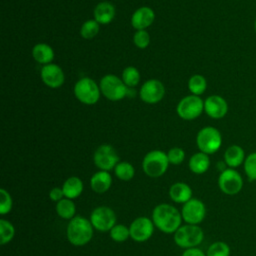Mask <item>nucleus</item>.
Returning <instances> with one entry per match:
<instances>
[{
  "label": "nucleus",
  "mask_w": 256,
  "mask_h": 256,
  "mask_svg": "<svg viewBox=\"0 0 256 256\" xmlns=\"http://www.w3.org/2000/svg\"><path fill=\"white\" fill-rule=\"evenodd\" d=\"M152 221L163 233L174 234L181 226L182 215L174 206L162 203L153 209Z\"/></svg>",
  "instance_id": "f257e3e1"
},
{
  "label": "nucleus",
  "mask_w": 256,
  "mask_h": 256,
  "mask_svg": "<svg viewBox=\"0 0 256 256\" xmlns=\"http://www.w3.org/2000/svg\"><path fill=\"white\" fill-rule=\"evenodd\" d=\"M93 229L90 220L83 216H75L67 225V239L74 246H83L92 239Z\"/></svg>",
  "instance_id": "f03ea898"
},
{
  "label": "nucleus",
  "mask_w": 256,
  "mask_h": 256,
  "mask_svg": "<svg viewBox=\"0 0 256 256\" xmlns=\"http://www.w3.org/2000/svg\"><path fill=\"white\" fill-rule=\"evenodd\" d=\"M169 160L167 153L161 150L149 151L143 158L142 169L144 173L151 178L162 176L168 169Z\"/></svg>",
  "instance_id": "7ed1b4c3"
},
{
  "label": "nucleus",
  "mask_w": 256,
  "mask_h": 256,
  "mask_svg": "<svg viewBox=\"0 0 256 256\" xmlns=\"http://www.w3.org/2000/svg\"><path fill=\"white\" fill-rule=\"evenodd\" d=\"M198 149L208 155L217 152L222 145V135L220 131L213 126H206L200 129L196 136Z\"/></svg>",
  "instance_id": "20e7f679"
},
{
  "label": "nucleus",
  "mask_w": 256,
  "mask_h": 256,
  "mask_svg": "<svg viewBox=\"0 0 256 256\" xmlns=\"http://www.w3.org/2000/svg\"><path fill=\"white\" fill-rule=\"evenodd\" d=\"M204 238L202 228L194 224L181 225L174 233V242L181 248H193L198 246Z\"/></svg>",
  "instance_id": "39448f33"
},
{
  "label": "nucleus",
  "mask_w": 256,
  "mask_h": 256,
  "mask_svg": "<svg viewBox=\"0 0 256 256\" xmlns=\"http://www.w3.org/2000/svg\"><path fill=\"white\" fill-rule=\"evenodd\" d=\"M73 91L77 100L85 105H93L97 103L101 94L99 85L89 77L80 78L75 83Z\"/></svg>",
  "instance_id": "423d86ee"
},
{
  "label": "nucleus",
  "mask_w": 256,
  "mask_h": 256,
  "mask_svg": "<svg viewBox=\"0 0 256 256\" xmlns=\"http://www.w3.org/2000/svg\"><path fill=\"white\" fill-rule=\"evenodd\" d=\"M100 91L110 101L122 100L128 93V87L124 84L122 79L114 74H107L103 76L99 83Z\"/></svg>",
  "instance_id": "0eeeda50"
},
{
  "label": "nucleus",
  "mask_w": 256,
  "mask_h": 256,
  "mask_svg": "<svg viewBox=\"0 0 256 256\" xmlns=\"http://www.w3.org/2000/svg\"><path fill=\"white\" fill-rule=\"evenodd\" d=\"M177 114L184 120H194L198 118L204 111V101L200 96L188 95L183 97L176 108Z\"/></svg>",
  "instance_id": "6e6552de"
},
{
  "label": "nucleus",
  "mask_w": 256,
  "mask_h": 256,
  "mask_svg": "<svg viewBox=\"0 0 256 256\" xmlns=\"http://www.w3.org/2000/svg\"><path fill=\"white\" fill-rule=\"evenodd\" d=\"M243 178L241 174L233 169L226 168L224 171L220 172L218 177V187L226 195H236L243 188Z\"/></svg>",
  "instance_id": "1a4fd4ad"
},
{
  "label": "nucleus",
  "mask_w": 256,
  "mask_h": 256,
  "mask_svg": "<svg viewBox=\"0 0 256 256\" xmlns=\"http://www.w3.org/2000/svg\"><path fill=\"white\" fill-rule=\"evenodd\" d=\"M90 222L94 229L99 232L110 231L116 225V214L108 206L96 207L90 215Z\"/></svg>",
  "instance_id": "9d476101"
},
{
  "label": "nucleus",
  "mask_w": 256,
  "mask_h": 256,
  "mask_svg": "<svg viewBox=\"0 0 256 256\" xmlns=\"http://www.w3.org/2000/svg\"><path fill=\"white\" fill-rule=\"evenodd\" d=\"M93 161L100 170L109 172L119 163V156L113 146L102 144L95 150Z\"/></svg>",
  "instance_id": "9b49d317"
},
{
  "label": "nucleus",
  "mask_w": 256,
  "mask_h": 256,
  "mask_svg": "<svg viewBox=\"0 0 256 256\" xmlns=\"http://www.w3.org/2000/svg\"><path fill=\"white\" fill-rule=\"evenodd\" d=\"M181 215L182 219L187 224L198 225L206 216V206L200 199L191 198L189 201L183 204Z\"/></svg>",
  "instance_id": "f8f14e48"
},
{
  "label": "nucleus",
  "mask_w": 256,
  "mask_h": 256,
  "mask_svg": "<svg viewBox=\"0 0 256 256\" xmlns=\"http://www.w3.org/2000/svg\"><path fill=\"white\" fill-rule=\"evenodd\" d=\"M140 98L147 104L160 102L165 95V87L160 80L149 79L143 83L139 91Z\"/></svg>",
  "instance_id": "ddd939ff"
},
{
  "label": "nucleus",
  "mask_w": 256,
  "mask_h": 256,
  "mask_svg": "<svg viewBox=\"0 0 256 256\" xmlns=\"http://www.w3.org/2000/svg\"><path fill=\"white\" fill-rule=\"evenodd\" d=\"M154 223L148 217H138L129 226L130 237L136 242H145L153 235Z\"/></svg>",
  "instance_id": "4468645a"
},
{
  "label": "nucleus",
  "mask_w": 256,
  "mask_h": 256,
  "mask_svg": "<svg viewBox=\"0 0 256 256\" xmlns=\"http://www.w3.org/2000/svg\"><path fill=\"white\" fill-rule=\"evenodd\" d=\"M40 76L43 83L53 89L61 87L65 81V75L62 68L53 63L43 65L40 71Z\"/></svg>",
  "instance_id": "2eb2a0df"
},
{
  "label": "nucleus",
  "mask_w": 256,
  "mask_h": 256,
  "mask_svg": "<svg viewBox=\"0 0 256 256\" xmlns=\"http://www.w3.org/2000/svg\"><path fill=\"white\" fill-rule=\"evenodd\" d=\"M204 112L212 119H222L228 113V103L220 95H210L204 100Z\"/></svg>",
  "instance_id": "dca6fc26"
},
{
  "label": "nucleus",
  "mask_w": 256,
  "mask_h": 256,
  "mask_svg": "<svg viewBox=\"0 0 256 256\" xmlns=\"http://www.w3.org/2000/svg\"><path fill=\"white\" fill-rule=\"evenodd\" d=\"M155 19V13L152 8L142 6L134 11L131 16V25L136 30H145L148 28Z\"/></svg>",
  "instance_id": "f3484780"
},
{
  "label": "nucleus",
  "mask_w": 256,
  "mask_h": 256,
  "mask_svg": "<svg viewBox=\"0 0 256 256\" xmlns=\"http://www.w3.org/2000/svg\"><path fill=\"white\" fill-rule=\"evenodd\" d=\"M244 149L237 144L230 145L224 152V162L228 168H237L241 166L246 158Z\"/></svg>",
  "instance_id": "a211bd4d"
},
{
  "label": "nucleus",
  "mask_w": 256,
  "mask_h": 256,
  "mask_svg": "<svg viewBox=\"0 0 256 256\" xmlns=\"http://www.w3.org/2000/svg\"><path fill=\"white\" fill-rule=\"evenodd\" d=\"M112 185V177L108 171L99 170L94 173L90 179L91 189L98 194L107 192Z\"/></svg>",
  "instance_id": "6ab92c4d"
},
{
  "label": "nucleus",
  "mask_w": 256,
  "mask_h": 256,
  "mask_svg": "<svg viewBox=\"0 0 256 256\" xmlns=\"http://www.w3.org/2000/svg\"><path fill=\"white\" fill-rule=\"evenodd\" d=\"M93 15L99 24H109L115 17V7L108 1L100 2L94 8Z\"/></svg>",
  "instance_id": "aec40b11"
},
{
  "label": "nucleus",
  "mask_w": 256,
  "mask_h": 256,
  "mask_svg": "<svg viewBox=\"0 0 256 256\" xmlns=\"http://www.w3.org/2000/svg\"><path fill=\"white\" fill-rule=\"evenodd\" d=\"M169 196L175 203H186L192 198L191 187L184 182H176L169 189Z\"/></svg>",
  "instance_id": "412c9836"
},
{
  "label": "nucleus",
  "mask_w": 256,
  "mask_h": 256,
  "mask_svg": "<svg viewBox=\"0 0 256 256\" xmlns=\"http://www.w3.org/2000/svg\"><path fill=\"white\" fill-rule=\"evenodd\" d=\"M32 56L36 62L47 65L53 61L54 51L52 47L46 43H37L32 48Z\"/></svg>",
  "instance_id": "4be33fe9"
},
{
  "label": "nucleus",
  "mask_w": 256,
  "mask_h": 256,
  "mask_svg": "<svg viewBox=\"0 0 256 256\" xmlns=\"http://www.w3.org/2000/svg\"><path fill=\"white\" fill-rule=\"evenodd\" d=\"M188 166L190 171L195 174L205 173L210 167L209 155L201 151L193 154L189 159Z\"/></svg>",
  "instance_id": "5701e85b"
},
{
  "label": "nucleus",
  "mask_w": 256,
  "mask_h": 256,
  "mask_svg": "<svg viewBox=\"0 0 256 256\" xmlns=\"http://www.w3.org/2000/svg\"><path fill=\"white\" fill-rule=\"evenodd\" d=\"M61 188L63 190L65 198L73 200L81 195L83 191V182L79 177L71 176L64 181Z\"/></svg>",
  "instance_id": "b1692460"
},
{
  "label": "nucleus",
  "mask_w": 256,
  "mask_h": 256,
  "mask_svg": "<svg viewBox=\"0 0 256 256\" xmlns=\"http://www.w3.org/2000/svg\"><path fill=\"white\" fill-rule=\"evenodd\" d=\"M56 212L60 218L71 220L73 217H75L76 207L72 199L64 197L62 200L56 203Z\"/></svg>",
  "instance_id": "393cba45"
},
{
  "label": "nucleus",
  "mask_w": 256,
  "mask_h": 256,
  "mask_svg": "<svg viewBox=\"0 0 256 256\" xmlns=\"http://www.w3.org/2000/svg\"><path fill=\"white\" fill-rule=\"evenodd\" d=\"M189 91L196 96L202 95L207 89V80L201 74H194L188 80Z\"/></svg>",
  "instance_id": "a878e982"
},
{
  "label": "nucleus",
  "mask_w": 256,
  "mask_h": 256,
  "mask_svg": "<svg viewBox=\"0 0 256 256\" xmlns=\"http://www.w3.org/2000/svg\"><path fill=\"white\" fill-rule=\"evenodd\" d=\"M114 173L118 179L122 181H129L134 177L135 169L131 163L121 161L115 166Z\"/></svg>",
  "instance_id": "bb28decb"
},
{
  "label": "nucleus",
  "mask_w": 256,
  "mask_h": 256,
  "mask_svg": "<svg viewBox=\"0 0 256 256\" xmlns=\"http://www.w3.org/2000/svg\"><path fill=\"white\" fill-rule=\"evenodd\" d=\"M122 81L128 88H133L137 86L140 81V73L138 69L134 66H127L122 71Z\"/></svg>",
  "instance_id": "cd10ccee"
},
{
  "label": "nucleus",
  "mask_w": 256,
  "mask_h": 256,
  "mask_svg": "<svg viewBox=\"0 0 256 256\" xmlns=\"http://www.w3.org/2000/svg\"><path fill=\"white\" fill-rule=\"evenodd\" d=\"M15 236V228L11 222L6 219H0V244L9 243Z\"/></svg>",
  "instance_id": "c85d7f7f"
},
{
  "label": "nucleus",
  "mask_w": 256,
  "mask_h": 256,
  "mask_svg": "<svg viewBox=\"0 0 256 256\" xmlns=\"http://www.w3.org/2000/svg\"><path fill=\"white\" fill-rule=\"evenodd\" d=\"M100 29V24L94 20V19H90L85 21L81 28H80V35L84 38V39H92L94 38Z\"/></svg>",
  "instance_id": "c756f323"
},
{
  "label": "nucleus",
  "mask_w": 256,
  "mask_h": 256,
  "mask_svg": "<svg viewBox=\"0 0 256 256\" xmlns=\"http://www.w3.org/2000/svg\"><path fill=\"white\" fill-rule=\"evenodd\" d=\"M231 250L227 243L223 241H216L212 243L206 252V256H230Z\"/></svg>",
  "instance_id": "7c9ffc66"
},
{
  "label": "nucleus",
  "mask_w": 256,
  "mask_h": 256,
  "mask_svg": "<svg viewBox=\"0 0 256 256\" xmlns=\"http://www.w3.org/2000/svg\"><path fill=\"white\" fill-rule=\"evenodd\" d=\"M244 172L250 181H256V151L249 153L243 163Z\"/></svg>",
  "instance_id": "2f4dec72"
},
{
  "label": "nucleus",
  "mask_w": 256,
  "mask_h": 256,
  "mask_svg": "<svg viewBox=\"0 0 256 256\" xmlns=\"http://www.w3.org/2000/svg\"><path fill=\"white\" fill-rule=\"evenodd\" d=\"M110 237L115 242H125L130 237V230L124 224H116L113 228L109 231Z\"/></svg>",
  "instance_id": "473e14b6"
},
{
  "label": "nucleus",
  "mask_w": 256,
  "mask_h": 256,
  "mask_svg": "<svg viewBox=\"0 0 256 256\" xmlns=\"http://www.w3.org/2000/svg\"><path fill=\"white\" fill-rule=\"evenodd\" d=\"M13 201L9 192L3 188L0 189V214L5 215L12 209Z\"/></svg>",
  "instance_id": "72a5a7b5"
},
{
  "label": "nucleus",
  "mask_w": 256,
  "mask_h": 256,
  "mask_svg": "<svg viewBox=\"0 0 256 256\" xmlns=\"http://www.w3.org/2000/svg\"><path fill=\"white\" fill-rule=\"evenodd\" d=\"M133 43L140 49H145L150 44V35L146 30H136L133 35Z\"/></svg>",
  "instance_id": "f704fd0d"
},
{
  "label": "nucleus",
  "mask_w": 256,
  "mask_h": 256,
  "mask_svg": "<svg viewBox=\"0 0 256 256\" xmlns=\"http://www.w3.org/2000/svg\"><path fill=\"white\" fill-rule=\"evenodd\" d=\"M167 157H168V160H169L170 164L179 165L184 161L185 152L180 147H173L168 151Z\"/></svg>",
  "instance_id": "c9c22d12"
},
{
  "label": "nucleus",
  "mask_w": 256,
  "mask_h": 256,
  "mask_svg": "<svg viewBox=\"0 0 256 256\" xmlns=\"http://www.w3.org/2000/svg\"><path fill=\"white\" fill-rule=\"evenodd\" d=\"M64 193H63V190L62 188H59V187H55V188H52L49 192V198L54 201V202H59L60 200H62L64 198Z\"/></svg>",
  "instance_id": "e433bc0d"
},
{
  "label": "nucleus",
  "mask_w": 256,
  "mask_h": 256,
  "mask_svg": "<svg viewBox=\"0 0 256 256\" xmlns=\"http://www.w3.org/2000/svg\"><path fill=\"white\" fill-rule=\"evenodd\" d=\"M181 256H206V253H204L201 249L199 248H187L184 250Z\"/></svg>",
  "instance_id": "4c0bfd02"
},
{
  "label": "nucleus",
  "mask_w": 256,
  "mask_h": 256,
  "mask_svg": "<svg viewBox=\"0 0 256 256\" xmlns=\"http://www.w3.org/2000/svg\"><path fill=\"white\" fill-rule=\"evenodd\" d=\"M254 30H255V32H256V18H255V20H254Z\"/></svg>",
  "instance_id": "58836bf2"
}]
</instances>
